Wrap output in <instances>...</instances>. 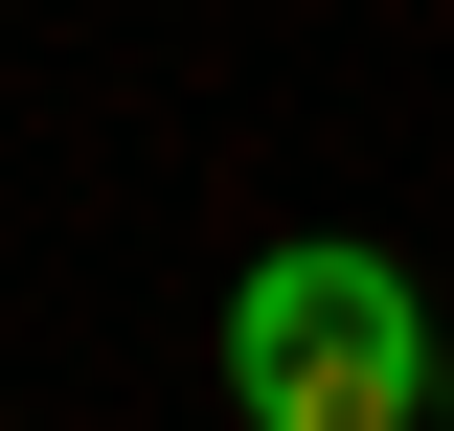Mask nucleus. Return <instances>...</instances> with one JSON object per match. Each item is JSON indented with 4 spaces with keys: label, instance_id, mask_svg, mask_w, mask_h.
<instances>
[{
    "label": "nucleus",
    "instance_id": "1",
    "mask_svg": "<svg viewBox=\"0 0 454 431\" xmlns=\"http://www.w3.org/2000/svg\"><path fill=\"white\" fill-rule=\"evenodd\" d=\"M432 386H454V318L387 250H250L227 272V409L250 431H432Z\"/></svg>",
    "mask_w": 454,
    "mask_h": 431
},
{
    "label": "nucleus",
    "instance_id": "2",
    "mask_svg": "<svg viewBox=\"0 0 454 431\" xmlns=\"http://www.w3.org/2000/svg\"><path fill=\"white\" fill-rule=\"evenodd\" d=\"M432 431H454V386H432Z\"/></svg>",
    "mask_w": 454,
    "mask_h": 431
}]
</instances>
